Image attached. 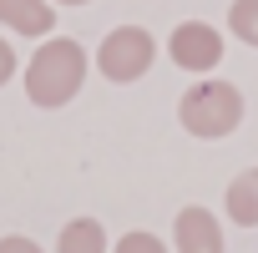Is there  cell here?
<instances>
[{
    "mask_svg": "<svg viewBox=\"0 0 258 253\" xmlns=\"http://www.w3.org/2000/svg\"><path fill=\"white\" fill-rule=\"evenodd\" d=\"M228 21H233V36H238V41L258 46V0H233Z\"/></svg>",
    "mask_w": 258,
    "mask_h": 253,
    "instance_id": "cell-9",
    "label": "cell"
},
{
    "mask_svg": "<svg viewBox=\"0 0 258 253\" xmlns=\"http://www.w3.org/2000/svg\"><path fill=\"white\" fill-rule=\"evenodd\" d=\"M223 208H228V218H233L238 228H258V167H248V172H238V177L228 182Z\"/></svg>",
    "mask_w": 258,
    "mask_h": 253,
    "instance_id": "cell-7",
    "label": "cell"
},
{
    "mask_svg": "<svg viewBox=\"0 0 258 253\" xmlns=\"http://www.w3.org/2000/svg\"><path fill=\"white\" fill-rule=\"evenodd\" d=\"M116 253H167V248H162V238H152V233H126V238L116 243Z\"/></svg>",
    "mask_w": 258,
    "mask_h": 253,
    "instance_id": "cell-10",
    "label": "cell"
},
{
    "mask_svg": "<svg viewBox=\"0 0 258 253\" xmlns=\"http://www.w3.org/2000/svg\"><path fill=\"white\" fill-rule=\"evenodd\" d=\"M61 6H86V0H61Z\"/></svg>",
    "mask_w": 258,
    "mask_h": 253,
    "instance_id": "cell-13",
    "label": "cell"
},
{
    "mask_svg": "<svg viewBox=\"0 0 258 253\" xmlns=\"http://www.w3.org/2000/svg\"><path fill=\"white\" fill-rule=\"evenodd\" d=\"M81 81H86V51L61 36H51L26 66V96L36 106H66L81 91Z\"/></svg>",
    "mask_w": 258,
    "mask_h": 253,
    "instance_id": "cell-1",
    "label": "cell"
},
{
    "mask_svg": "<svg viewBox=\"0 0 258 253\" xmlns=\"http://www.w3.org/2000/svg\"><path fill=\"white\" fill-rule=\"evenodd\" d=\"M177 121L187 126L192 137L218 142V137L238 132V121H243V96H238V86H228V81H198V86L177 101Z\"/></svg>",
    "mask_w": 258,
    "mask_h": 253,
    "instance_id": "cell-2",
    "label": "cell"
},
{
    "mask_svg": "<svg viewBox=\"0 0 258 253\" xmlns=\"http://www.w3.org/2000/svg\"><path fill=\"white\" fill-rule=\"evenodd\" d=\"M0 253H41L31 238H21V233H11V238H0Z\"/></svg>",
    "mask_w": 258,
    "mask_h": 253,
    "instance_id": "cell-12",
    "label": "cell"
},
{
    "mask_svg": "<svg viewBox=\"0 0 258 253\" xmlns=\"http://www.w3.org/2000/svg\"><path fill=\"white\" fill-rule=\"evenodd\" d=\"M152 56H157V46H152V36H147L142 26H116V31L101 41L96 66H101L106 81H137V76L152 66Z\"/></svg>",
    "mask_w": 258,
    "mask_h": 253,
    "instance_id": "cell-3",
    "label": "cell"
},
{
    "mask_svg": "<svg viewBox=\"0 0 258 253\" xmlns=\"http://www.w3.org/2000/svg\"><path fill=\"white\" fill-rule=\"evenodd\" d=\"M0 26L16 36H51L56 11L51 0H0Z\"/></svg>",
    "mask_w": 258,
    "mask_h": 253,
    "instance_id": "cell-6",
    "label": "cell"
},
{
    "mask_svg": "<svg viewBox=\"0 0 258 253\" xmlns=\"http://www.w3.org/2000/svg\"><path fill=\"white\" fill-rule=\"evenodd\" d=\"M172 238H177V253H223V228L208 208H182L172 223Z\"/></svg>",
    "mask_w": 258,
    "mask_h": 253,
    "instance_id": "cell-5",
    "label": "cell"
},
{
    "mask_svg": "<svg viewBox=\"0 0 258 253\" xmlns=\"http://www.w3.org/2000/svg\"><path fill=\"white\" fill-rule=\"evenodd\" d=\"M56 253H106V233H101V223H96V218H76V223H66Z\"/></svg>",
    "mask_w": 258,
    "mask_h": 253,
    "instance_id": "cell-8",
    "label": "cell"
},
{
    "mask_svg": "<svg viewBox=\"0 0 258 253\" xmlns=\"http://www.w3.org/2000/svg\"><path fill=\"white\" fill-rule=\"evenodd\" d=\"M11 76H16V51H11V41H6V36H0V86H6Z\"/></svg>",
    "mask_w": 258,
    "mask_h": 253,
    "instance_id": "cell-11",
    "label": "cell"
},
{
    "mask_svg": "<svg viewBox=\"0 0 258 253\" xmlns=\"http://www.w3.org/2000/svg\"><path fill=\"white\" fill-rule=\"evenodd\" d=\"M167 51H172V61H177L182 71H213V66L223 61V36H218L208 21H182V26L172 31Z\"/></svg>",
    "mask_w": 258,
    "mask_h": 253,
    "instance_id": "cell-4",
    "label": "cell"
}]
</instances>
